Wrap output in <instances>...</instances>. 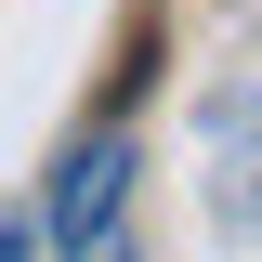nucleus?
Returning <instances> with one entry per match:
<instances>
[{"mask_svg": "<svg viewBox=\"0 0 262 262\" xmlns=\"http://www.w3.org/2000/svg\"><path fill=\"white\" fill-rule=\"evenodd\" d=\"M118 210H131V131H79V144H66V170H53V249H66V262L105 249V236H118Z\"/></svg>", "mask_w": 262, "mask_h": 262, "instance_id": "obj_1", "label": "nucleus"}, {"mask_svg": "<svg viewBox=\"0 0 262 262\" xmlns=\"http://www.w3.org/2000/svg\"><path fill=\"white\" fill-rule=\"evenodd\" d=\"M210 210H223L236 236H262V92L210 105Z\"/></svg>", "mask_w": 262, "mask_h": 262, "instance_id": "obj_2", "label": "nucleus"}, {"mask_svg": "<svg viewBox=\"0 0 262 262\" xmlns=\"http://www.w3.org/2000/svg\"><path fill=\"white\" fill-rule=\"evenodd\" d=\"M27 249H39V223H0V262H27Z\"/></svg>", "mask_w": 262, "mask_h": 262, "instance_id": "obj_3", "label": "nucleus"}]
</instances>
